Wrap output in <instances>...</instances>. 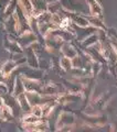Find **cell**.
Instances as JSON below:
<instances>
[{
    "instance_id": "cell-1",
    "label": "cell",
    "mask_w": 117,
    "mask_h": 132,
    "mask_svg": "<svg viewBox=\"0 0 117 132\" xmlns=\"http://www.w3.org/2000/svg\"><path fill=\"white\" fill-rule=\"evenodd\" d=\"M16 66H17V64L13 63V62H8V63H6L5 65H3L1 72H2V74L5 76H8L12 71H13V68L16 67Z\"/></svg>"
},
{
    "instance_id": "cell-2",
    "label": "cell",
    "mask_w": 117,
    "mask_h": 132,
    "mask_svg": "<svg viewBox=\"0 0 117 132\" xmlns=\"http://www.w3.org/2000/svg\"><path fill=\"white\" fill-rule=\"evenodd\" d=\"M32 7L36 10H45L47 9V2L45 0H30Z\"/></svg>"
},
{
    "instance_id": "cell-3",
    "label": "cell",
    "mask_w": 117,
    "mask_h": 132,
    "mask_svg": "<svg viewBox=\"0 0 117 132\" xmlns=\"http://www.w3.org/2000/svg\"><path fill=\"white\" fill-rule=\"evenodd\" d=\"M31 110H32V114H34V116H36V117H39V118L43 114V112H42V106L34 105L31 108Z\"/></svg>"
},
{
    "instance_id": "cell-4",
    "label": "cell",
    "mask_w": 117,
    "mask_h": 132,
    "mask_svg": "<svg viewBox=\"0 0 117 132\" xmlns=\"http://www.w3.org/2000/svg\"><path fill=\"white\" fill-rule=\"evenodd\" d=\"M61 66L63 67L64 69H69L71 67V61L68 59V57H64L61 62Z\"/></svg>"
},
{
    "instance_id": "cell-5",
    "label": "cell",
    "mask_w": 117,
    "mask_h": 132,
    "mask_svg": "<svg viewBox=\"0 0 117 132\" xmlns=\"http://www.w3.org/2000/svg\"><path fill=\"white\" fill-rule=\"evenodd\" d=\"M2 106H3V99H2L1 97H0V108H1Z\"/></svg>"
},
{
    "instance_id": "cell-6",
    "label": "cell",
    "mask_w": 117,
    "mask_h": 132,
    "mask_svg": "<svg viewBox=\"0 0 117 132\" xmlns=\"http://www.w3.org/2000/svg\"><path fill=\"white\" fill-rule=\"evenodd\" d=\"M48 1H55V0H48Z\"/></svg>"
}]
</instances>
